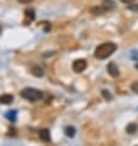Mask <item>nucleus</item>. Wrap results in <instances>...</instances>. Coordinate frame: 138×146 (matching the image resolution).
<instances>
[{
  "label": "nucleus",
  "mask_w": 138,
  "mask_h": 146,
  "mask_svg": "<svg viewBox=\"0 0 138 146\" xmlns=\"http://www.w3.org/2000/svg\"><path fill=\"white\" fill-rule=\"evenodd\" d=\"M117 50V45L114 42H104L99 45L95 48V52H94V56L99 60H106L107 57H110L112 53L116 52Z\"/></svg>",
  "instance_id": "nucleus-1"
},
{
  "label": "nucleus",
  "mask_w": 138,
  "mask_h": 146,
  "mask_svg": "<svg viewBox=\"0 0 138 146\" xmlns=\"http://www.w3.org/2000/svg\"><path fill=\"white\" fill-rule=\"evenodd\" d=\"M21 97L24 99H26L28 102H37V100H41L43 98V93L38 89H35V88H24L21 90Z\"/></svg>",
  "instance_id": "nucleus-2"
},
{
  "label": "nucleus",
  "mask_w": 138,
  "mask_h": 146,
  "mask_svg": "<svg viewBox=\"0 0 138 146\" xmlns=\"http://www.w3.org/2000/svg\"><path fill=\"white\" fill-rule=\"evenodd\" d=\"M86 66H88L86 61L83 60V58H79V60H75L73 62V64H72V68H73V71L75 73H81V72H84L85 69H86Z\"/></svg>",
  "instance_id": "nucleus-3"
},
{
  "label": "nucleus",
  "mask_w": 138,
  "mask_h": 146,
  "mask_svg": "<svg viewBox=\"0 0 138 146\" xmlns=\"http://www.w3.org/2000/svg\"><path fill=\"white\" fill-rule=\"evenodd\" d=\"M107 72H108V74L114 78H117L120 76V69L117 66H116L115 62H110V63L107 64Z\"/></svg>",
  "instance_id": "nucleus-4"
},
{
  "label": "nucleus",
  "mask_w": 138,
  "mask_h": 146,
  "mask_svg": "<svg viewBox=\"0 0 138 146\" xmlns=\"http://www.w3.org/2000/svg\"><path fill=\"white\" fill-rule=\"evenodd\" d=\"M101 6L104 8L105 11L108 13V11H112V10L116 8V4L114 0H104V1L101 3Z\"/></svg>",
  "instance_id": "nucleus-5"
},
{
  "label": "nucleus",
  "mask_w": 138,
  "mask_h": 146,
  "mask_svg": "<svg viewBox=\"0 0 138 146\" xmlns=\"http://www.w3.org/2000/svg\"><path fill=\"white\" fill-rule=\"evenodd\" d=\"M31 73L35 76V77H37V78H41V77L45 76V71H43V68L39 67L38 64L32 66V67H31Z\"/></svg>",
  "instance_id": "nucleus-6"
},
{
  "label": "nucleus",
  "mask_w": 138,
  "mask_h": 146,
  "mask_svg": "<svg viewBox=\"0 0 138 146\" xmlns=\"http://www.w3.org/2000/svg\"><path fill=\"white\" fill-rule=\"evenodd\" d=\"M39 139L43 141V142H51V134H49V130L48 129H42L39 130Z\"/></svg>",
  "instance_id": "nucleus-7"
},
{
  "label": "nucleus",
  "mask_w": 138,
  "mask_h": 146,
  "mask_svg": "<svg viewBox=\"0 0 138 146\" xmlns=\"http://www.w3.org/2000/svg\"><path fill=\"white\" fill-rule=\"evenodd\" d=\"M12 102H14V97L11 94H3V96L0 97V103L1 104L8 105V104H11Z\"/></svg>",
  "instance_id": "nucleus-8"
},
{
  "label": "nucleus",
  "mask_w": 138,
  "mask_h": 146,
  "mask_svg": "<svg viewBox=\"0 0 138 146\" xmlns=\"http://www.w3.org/2000/svg\"><path fill=\"white\" fill-rule=\"evenodd\" d=\"M25 17H26V21L25 23H27V21H34L35 17H36V14H35V10L34 9H26L25 10Z\"/></svg>",
  "instance_id": "nucleus-9"
},
{
  "label": "nucleus",
  "mask_w": 138,
  "mask_h": 146,
  "mask_svg": "<svg viewBox=\"0 0 138 146\" xmlns=\"http://www.w3.org/2000/svg\"><path fill=\"white\" fill-rule=\"evenodd\" d=\"M90 11H91V14H94V15H103V14L106 13L101 5L100 6H93V8L90 9Z\"/></svg>",
  "instance_id": "nucleus-10"
},
{
  "label": "nucleus",
  "mask_w": 138,
  "mask_h": 146,
  "mask_svg": "<svg viewBox=\"0 0 138 146\" xmlns=\"http://www.w3.org/2000/svg\"><path fill=\"white\" fill-rule=\"evenodd\" d=\"M65 135H67L68 137H74L75 136V133H77V129H75L74 126H67L65 127Z\"/></svg>",
  "instance_id": "nucleus-11"
},
{
  "label": "nucleus",
  "mask_w": 138,
  "mask_h": 146,
  "mask_svg": "<svg viewBox=\"0 0 138 146\" xmlns=\"http://www.w3.org/2000/svg\"><path fill=\"white\" fill-rule=\"evenodd\" d=\"M137 130H138V125L136 123H131L126 127V131L128 134H134V133H137Z\"/></svg>",
  "instance_id": "nucleus-12"
},
{
  "label": "nucleus",
  "mask_w": 138,
  "mask_h": 146,
  "mask_svg": "<svg viewBox=\"0 0 138 146\" xmlns=\"http://www.w3.org/2000/svg\"><path fill=\"white\" fill-rule=\"evenodd\" d=\"M5 116H6V118H8L11 123H15V121H16V116H17V111H16V110H10V111L6 113Z\"/></svg>",
  "instance_id": "nucleus-13"
},
{
  "label": "nucleus",
  "mask_w": 138,
  "mask_h": 146,
  "mask_svg": "<svg viewBox=\"0 0 138 146\" xmlns=\"http://www.w3.org/2000/svg\"><path fill=\"white\" fill-rule=\"evenodd\" d=\"M101 96L104 97V99H105V100H112V94L108 92L107 89H104L103 92H101Z\"/></svg>",
  "instance_id": "nucleus-14"
},
{
  "label": "nucleus",
  "mask_w": 138,
  "mask_h": 146,
  "mask_svg": "<svg viewBox=\"0 0 138 146\" xmlns=\"http://www.w3.org/2000/svg\"><path fill=\"white\" fill-rule=\"evenodd\" d=\"M131 89H132L133 93H137V94H138V81L133 82L132 84H131Z\"/></svg>",
  "instance_id": "nucleus-15"
},
{
  "label": "nucleus",
  "mask_w": 138,
  "mask_h": 146,
  "mask_svg": "<svg viewBox=\"0 0 138 146\" xmlns=\"http://www.w3.org/2000/svg\"><path fill=\"white\" fill-rule=\"evenodd\" d=\"M128 9L138 13V4H131V5H128Z\"/></svg>",
  "instance_id": "nucleus-16"
},
{
  "label": "nucleus",
  "mask_w": 138,
  "mask_h": 146,
  "mask_svg": "<svg viewBox=\"0 0 138 146\" xmlns=\"http://www.w3.org/2000/svg\"><path fill=\"white\" fill-rule=\"evenodd\" d=\"M9 136H16V129L15 127H11V129L9 130Z\"/></svg>",
  "instance_id": "nucleus-17"
},
{
  "label": "nucleus",
  "mask_w": 138,
  "mask_h": 146,
  "mask_svg": "<svg viewBox=\"0 0 138 146\" xmlns=\"http://www.w3.org/2000/svg\"><path fill=\"white\" fill-rule=\"evenodd\" d=\"M54 53H56V51H51V52H45V53H43V57H48V56H53V54Z\"/></svg>",
  "instance_id": "nucleus-18"
},
{
  "label": "nucleus",
  "mask_w": 138,
  "mask_h": 146,
  "mask_svg": "<svg viewBox=\"0 0 138 146\" xmlns=\"http://www.w3.org/2000/svg\"><path fill=\"white\" fill-rule=\"evenodd\" d=\"M120 1H122L123 4H127V5H131L132 3H134L136 0H120Z\"/></svg>",
  "instance_id": "nucleus-19"
},
{
  "label": "nucleus",
  "mask_w": 138,
  "mask_h": 146,
  "mask_svg": "<svg viewBox=\"0 0 138 146\" xmlns=\"http://www.w3.org/2000/svg\"><path fill=\"white\" fill-rule=\"evenodd\" d=\"M17 1H19L20 4H30L32 0H17Z\"/></svg>",
  "instance_id": "nucleus-20"
},
{
  "label": "nucleus",
  "mask_w": 138,
  "mask_h": 146,
  "mask_svg": "<svg viewBox=\"0 0 138 146\" xmlns=\"http://www.w3.org/2000/svg\"><path fill=\"white\" fill-rule=\"evenodd\" d=\"M49 30H51V25H49V24H47V25H46V27H45V32H48Z\"/></svg>",
  "instance_id": "nucleus-21"
},
{
  "label": "nucleus",
  "mask_w": 138,
  "mask_h": 146,
  "mask_svg": "<svg viewBox=\"0 0 138 146\" xmlns=\"http://www.w3.org/2000/svg\"><path fill=\"white\" fill-rule=\"evenodd\" d=\"M136 68L138 69V62H137V63H136Z\"/></svg>",
  "instance_id": "nucleus-22"
},
{
  "label": "nucleus",
  "mask_w": 138,
  "mask_h": 146,
  "mask_svg": "<svg viewBox=\"0 0 138 146\" xmlns=\"http://www.w3.org/2000/svg\"><path fill=\"white\" fill-rule=\"evenodd\" d=\"M1 30H3V29H1V26H0V34H1Z\"/></svg>",
  "instance_id": "nucleus-23"
}]
</instances>
